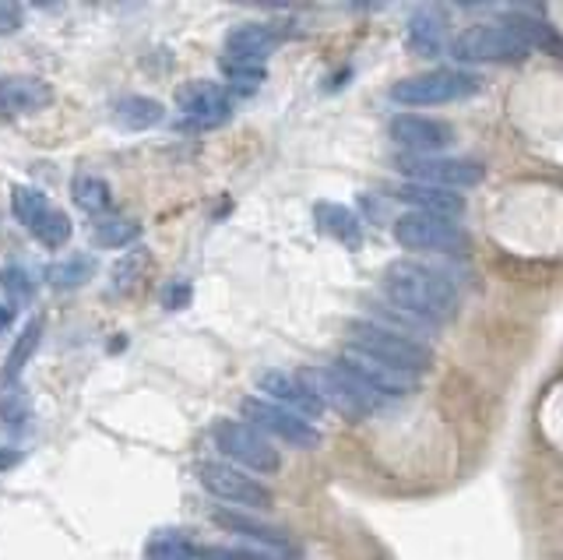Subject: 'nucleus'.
I'll use <instances>...</instances> for the list:
<instances>
[{"mask_svg":"<svg viewBox=\"0 0 563 560\" xmlns=\"http://www.w3.org/2000/svg\"><path fill=\"white\" fill-rule=\"evenodd\" d=\"M176 107H180L190 128L208 131L233 117V96L219 81H187L176 89Z\"/></svg>","mask_w":563,"mask_h":560,"instance_id":"obj_12","label":"nucleus"},{"mask_svg":"<svg viewBox=\"0 0 563 560\" xmlns=\"http://www.w3.org/2000/svg\"><path fill=\"white\" fill-rule=\"evenodd\" d=\"M380 289L395 310L409 314L427 328L451 325L462 310V293H457L454 278L416 257H395L380 275Z\"/></svg>","mask_w":563,"mask_h":560,"instance_id":"obj_1","label":"nucleus"},{"mask_svg":"<svg viewBox=\"0 0 563 560\" xmlns=\"http://www.w3.org/2000/svg\"><path fill=\"white\" fill-rule=\"evenodd\" d=\"M201 557L198 542L180 529H158L145 539V560H194Z\"/></svg>","mask_w":563,"mask_h":560,"instance_id":"obj_23","label":"nucleus"},{"mask_svg":"<svg viewBox=\"0 0 563 560\" xmlns=\"http://www.w3.org/2000/svg\"><path fill=\"white\" fill-rule=\"evenodd\" d=\"M198 483L216 501L229 507H246V512H264V507H272L275 501L272 486H264L251 472H243L240 465H229V462H201Z\"/></svg>","mask_w":563,"mask_h":560,"instance_id":"obj_9","label":"nucleus"},{"mask_svg":"<svg viewBox=\"0 0 563 560\" xmlns=\"http://www.w3.org/2000/svg\"><path fill=\"white\" fill-rule=\"evenodd\" d=\"M278 43H282V32L278 29L264 25V22H246V25H236L225 36V57L264 64V57H268Z\"/></svg>","mask_w":563,"mask_h":560,"instance_id":"obj_18","label":"nucleus"},{"mask_svg":"<svg viewBox=\"0 0 563 560\" xmlns=\"http://www.w3.org/2000/svg\"><path fill=\"white\" fill-rule=\"evenodd\" d=\"M409 50H416L419 57H440L448 50L444 19H440L437 11L422 8L409 19Z\"/></svg>","mask_w":563,"mask_h":560,"instance_id":"obj_21","label":"nucleus"},{"mask_svg":"<svg viewBox=\"0 0 563 560\" xmlns=\"http://www.w3.org/2000/svg\"><path fill=\"white\" fill-rule=\"evenodd\" d=\"M0 286H4V293L11 296L14 304H25L29 296L35 293V278L22 265H8L4 272H0Z\"/></svg>","mask_w":563,"mask_h":560,"instance_id":"obj_30","label":"nucleus"},{"mask_svg":"<svg viewBox=\"0 0 563 560\" xmlns=\"http://www.w3.org/2000/svg\"><path fill=\"white\" fill-rule=\"evenodd\" d=\"M11 462H18V454H8V451H0V465H11Z\"/></svg>","mask_w":563,"mask_h":560,"instance_id":"obj_37","label":"nucleus"},{"mask_svg":"<svg viewBox=\"0 0 563 560\" xmlns=\"http://www.w3.org/2000/svg\"><path fill=\"white\" fill-rule=\"evenodd\" d=\"M334 366H342V371L352 377V381H360L363 388L369 395H377L380 402H395V398H405V395H412V381L409 377H398L391 371H384L380 363L374 360H366V356H356V353H345L334 360Z\"/></svg>","mask_w":563,"mask_h":560,"instance_id":"obj_15","label":"nucleus"},{"mask_svg":"<svg viewBox=\"0 0 563 560\" xmlns=\"http://www.w3.org/2000/svg\"><path fill=\"white\" fill-rule=\"evenodd\" d=\"M211 441H216V448L229 459V465L268 472V476L282 469L278 448L261 430H254L251 424H243V419H219V424L211 427Z\"/></svg>","mask_w":563,"mask_h":560,"instance_id":"obj_8","label":"nucleus"},{"mask_svg":"<svg viewBox=\"0 0 563 560\" xmlns=\"http://www.w3.org/2000/svg\"><path fill=\"white\" fill-rule=\"evenodd\" d=\"M163 304H166L169 310H180V307H187V304H190V286H187V283H180V286H169V289L163 293Z\"/></svg>","mask_w":563,"mask_h":560,"instance_id":"obj_36","label":"nucleus"},{"mask_svg":"<svg viewBox=\"0 0 563 560\" xmlns=\"http://www.w3.org/2000/svg\"><path fill=\"white\" fill-rule=\"evenodd\" d=\"M395 198L409 205V212H427V216H440V219H451V222H457L465 216V198L457 195V190H448V187L405 180L395 187Z\"/></svg>","mask_w":563,"mask_h":560,"instance_id":"obj_16","label":"nucleus"},{"mask_svg":"<svg viewBox=\"0 0 563 560\" xmlns=\"http://www.w3.org/2000/svg\"><path fill=\"white\" fill-rule=\"evenodd\" d=\"M53 102V89L43 78L14 75L0 78V117H25Z\"/></svg>","mask_w":563,"mask_h":560,"instance_id":"obj_17","label":"nucleus"},{"mask_svg":"<svg viewBox=\"0 0 563 560\" xmlns=\"http://www.w3.org/2000/svg\"><path fill=\"white\" fill-rule=\"evenodd\" d=\"M35 240H43L46 248H64V243L70 240V219L67 212H60V208H53V212L46 216V222L35 230Z\"/></svg>","mask_w":563,"mask_h":560,"instance_id":"obj_31","label":"nucleus"},{"mask_svg":"<svg viewBox=\"0 0 563 560\" xmlns=\"http://www.w3.org/2000/svg\"><path fill=\"white\" fill-rule=\"evenodd\" d=\"M0 409H4V419H11V424H18V419L25 416V398L18 395L14 384H11V388L4 392V406H0Z\"/></svg>","mask_w":563,"mask_h":560,"instance_id":"obj_35","label":"nucleus"},{"mask_svg":"<svg viewBox=\"0 0 563 560\" xmlns=\"http://www.w3.org/2000/svg\"><path fill=\"white\" fill-rule=\"evenodd\" d=\"M222 78L233 85L236 92H254L257 85L264 81V64L257 61H236V57H222L219 61Z\"/></svg>","mask_w":563,"mask_h":560,"instance_id":"obj_28","label":"nucleus"},{"mask_svg":"<svg viewBox=\"0 0 563 560\" xmlns=\"http://www.w3.org/2000/svg\"><path fill=\"white\" fill-rule=\"evenodd\" d=\"M391 237L409 254H462L472 243L465 226L427 212H401L391 226Z\"/></svg>","mask_w":563,"mask_h":560,"instance_id":"obj_5","label":"nucleus"},{"mask_svg":"<svg viewBox=\"0 0 563 560\" xmlns=\"http://www.w3.org/2000/svg\"><path fill=\"white\" fill-rule=\"evenodd\" d=\"M11 212L29 233H35L46 222V216L53 212V201L35 187H14L11 190Z\"/></svg>","mask_w":563,"mask_h":560,"instance_id":"obj_24","label":"nucleus"},{"mask_svg":"<svg viewBox=\"0 0 563 560\" xmlns=\"http://www.w3.org/2000/svg\"><path fill=\"white\" fill-rule=\"evenodd\" d=\"M345 342H349V353L356 356H366L380 363L384 371H391L398 377H422L433 371V349L422 342V339H412V336H401V331L387 328L374 318H356L345 325Z\"/></svg>","mask_w":563,"mask_h":560,"instance_id":"obj_2","label":"nucleus"},{"mask_svg":"<svg viewBox=\"0 0 563 560\" xmlns=\"http://www.w3.org/2000/svg\"><path fill=\"white\" fill-rule=\"evenodd\" d=\"M257 388L264 392V398L275 402V406L282 409H289L296 416H303V419H313V416H321L324 406H321V398H317L303 381H299V374H289V371H264L257 377Z\"/></svg>","mask_w":563,"mask_h":560,"instance_id":"obj_13","label":"nucleus"},{"mask_svg":"<svg viewBox=\"0 0 563 560\" xmlns=\"http://www.w3.org/2000/svg\"><path fill=\"white\" fill-rule=\"evenodd\" d=\"M92 275H96V261L88 257V254H75V257L57 261V265H49V268H46V283H49L53 289H78V286H85Z\"/></svg>","mask_w":563,"mask_h":560,"instance_id":"obj_26","label":"nucleus"},{"mask_svg":"<svg viewBox=\"0 0 563 560\" xmlns=\"http://www.w3.org/2000/svg\"><path fill=\"white\" fill-rule=\"evenodd\" d=\"M137 237H141V222H134V219H99L92 226L96 248H106V251L131 248Z\"/></svg>","mask_w":563,"mask_h":560,"instance_id":"obj_27","label":"nucleus"},{"mask_svg":"<svg viewBox=\"0 0 563 560\" xmlns=\"http://www.w3.org/2000/svg\"><path fill=\"white\" fill-rule=\"evenodd\" d=\"M40 339H43V321H32V325H25V331H22V339L14 342V349H11V356H8V366H4V381H18V374L25 371V363H29V356L35 353V345H40Z\"/></svg>","mask_w":563,"mask_h":560,"instance_id":"obj_29","label":"nucleus"},{"mask_svg":"<svg viewBox=\"0 0 563 560\" xmlns=\"http://www.w3.org/2000/svg\"><path fill=\"white\" fill-rule=\"evenodd\" d=\"M313 222H317V230L331 240H339L342 248H349V251L363 248V226H360V216L352 212V208H345L339 201H317Z\"/></svg>","mask_w":563,"mask_h":560,"instance_id":"obj_19","label":"nucleus"},{"mask_svg":"<svg viewBox=\"0 0 563 560\" xmlns=\"http://www.w3.org/2000/svg\"><path fill=\"white\" fill-rule=\"evenodd\" d=\"M240 416H243V424H251L254 430H261L268 441H272V437H278L282 444H292V448H317V444H321V430H317L310 419L282 409V406H275V402L261 398V395H246L240 402Z\"/></svg>","mask_w":563,"mask_h":560,"instance_id":"obj_10","label":"nucleus"},{"mask_svg":"<svg viewBox=\"0 0 563 560\" xmlns=\"http://www.w3.org/2000/svg\"><path fill=\"white\" fill-rule=\"evenodd\" d=\"M113 117L120 128L128 131H145V128H155L158 120L166 117L163 102L158 99H148V96H120L113 102Z\"/></svg>","mask_w":563,"mask_h":560,"instance_id":"obj_22","label":"nucleus"},{"mask_svg":"<svg viewBox=\"0 0 563 560\" xmlns=\"http://www.w3.org/2000/svg\"><path fill=\"white\" fill-rule=\"evenodd\" d=\"M4 325H11V310L0 307V328H4Z\"/></svg>","mask_w":563,"mask_h":560,"instance_id":"obj_38","label":"nucleus"},{"mask_svg":"<svg viewBox=\"0 0 563 560\" xmlns=\"http://www.w3.org/2000/svg\"><path fill=\"white\" fill-rule=\"evenodd\" d=\"M211 518H216L222 529L229 532H236V536H246V539H254V542H264V547H278V550H286L292 547V539L275 529V525H264L251 515H240V512H225V507H219V512H211Z\"/></svg>","mask_w":563,"mask_h":560,"instance_id":"obj_20","label":"nucleus"},{"mask_svg":"<svg viewBox=\"0 0 563 560\" xmlns=\"http://www.w3.org/2000/svg\"><path fill=\"white\" fill-rule=\"evenodd\" d=\"M70 198L88 216H102L106 208L113 205V190L102 177H92V173H78L75 184H70Z\"/></svg>","mask_w":563,"mask_h":560,"instance_id":"obj_25","label":"nucleus"},{"mask_svg":"<svg viewBox=\"0 0 563 560\" xmlns=\"http://www.w3.org/2000/svg\"><path fill=\"white\" fill-rule=\"evenodd\" d=\"M299 381L307 384V388L321 398V406L342 413L345 419H369L384 402L377 395H369L360 381H352L342 366L334 363H324V366H303L299 371Z\"/></svg>","mask_w":563,"mask_h":560,"instance_id":"obj_4","label":"nucleus"},{"mask_svg":"<svg viewBox=\"0 0 563 560\" xmlns=\"http://www.w3.org/2000/svg\"><path fill=\"white\" fill-rule=\"evenodd\" d=\"M500 25L515 32L528 50H542V54L563 61V36L550 19H542L539 8H507L500 14Z\"/></svg>","mask_w":563,"mask_h":560,"instance_id":"obj_14","label":"nucleus"},{"mask_svg":"<svg viewBox=\"0 0 563 560\" xmlns=\"http://www.w3.org/2000/svg\"><path fill=\"white\" fill-rule=\"evenodd\" d=\"M448 50L457 64H521L532 54V50L504 25H468L457 32Z\"/></svg>","mask_w":563,"mask_h":560,"instance_id":"obj_7","label":"nucleus"},{"mask_svg":"<svg viewBox=\"0 0 563 560\" xmlns=\"http://www.w3.org/2000/svg\"><path fill=\"white\" fill-rule=\"evenodd\" d=\"M395 169L409 184H430V187H448V190H468L486 180V166L468 155H395Z\"/></svg>","mask_w":563,"mask_h":560,"instance_id":"obj_6","label":"nucleus"},{"mask_svg":"<svg viewBox=\"0 0 563 560\" xmlns=\"http://www.w3.org/2000/svg\"><path fill=\"white\" fill-rule=\"evenodd\" d=\"M145 265H148V257L141 254V251H137V254H131V257H123L120 265L113 268V286H117V289H123V293L134 289V286H137V278H141L137 272H145Z\"/></svg>","mask_w":563,"mask_h":560,"instance_id":"obj_32","label":"nucleus"},{"mask_svg":"<svg viewBox=\"0 0 563 560\" xmlns=\"http://www.w3.org/2000/svg\"><path fill=\"white\" fill-rule=\"evenodd\" d=\"M479 89H483V81L462 72V67H437V72L398 78L391 89H387V99H391L395 107H451V102L479 96Z\"/></svg>","mask_w":563,"mask_h":560,"instance_id":"obj_3","label":"nucleus"},{"mask_svg":"<svg viewBox=\"0 0 563 560\" xmlns=\"http://www.w3.org/2000/svg\"><path fill=\"white\" fill-rule=\"evenodd\" d=\"M205 560H272L264 553H254V550H236V547H211L201 553Z\"/></svg>","mask_w":563,"mask_h":560,"instance_id":"obj_34","label":"nucleus"},{"mask_svg":"<svg viewBox=\"0 0 563 560\" xmlns=\"http://www.w3.org/2000/svg\"><path fill=\"white\" fill-rule=\"evenodd\" d=\"M387 138L409 155H444L454 145V128L440 117L401 110L387 120Z\"/></svg>","mask_w":563,"mask_h":560,"instance_id":"obj_11","label":"nucleus"},{"mask_svg":"<svg viewBox=\"0 0 563 560\" xmlns=\"http://www.w3.org/2000/svg\"><path fill=\"white\" fill-rule=\"evenodd\" d=\"M22 4H8V0H0V36H11V32L22 29Z\"/></svg>","mask_w":563,"mask_h":560,"instance_id":"obj_33","label":"nucleus"}]
</instances>
